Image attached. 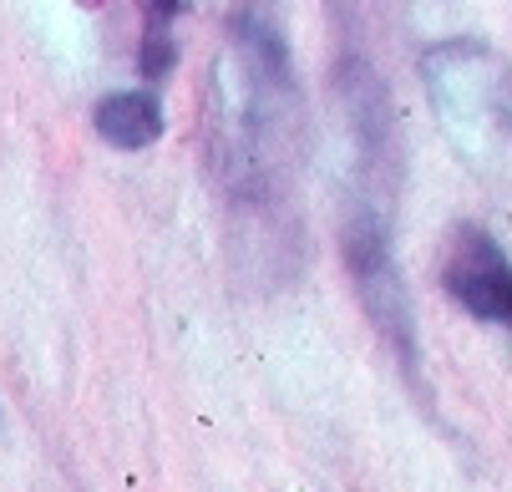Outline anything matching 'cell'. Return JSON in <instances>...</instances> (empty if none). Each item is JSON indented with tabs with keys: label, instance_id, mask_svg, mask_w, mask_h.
Masks as SVG:
<instances>
[{
	"label": "cell",
	"instance_id": "2",
	"mask_svg": "<svg viewBox=\"0 0 512 492\" xmlns=\"http://www.w3.org/2000/svg\"><path fill=\"white\" fill-rule=\"evenodd\" d=\"M431 117L452 153L487 178L512 173V77L482 41H442L421 56Z\"/></svg>",
	"mask_w": 512,
	"mask_h": 492
},
{
	"label": "cell",
	"instance_id": "4",
	"mask_svg": "<svg viewBox=\"0 0 512 492\" xmlns=\"http://www.w3.org/2000/svg\"><path fill=\"white\" fill-rule=\"evenodd\" d=\"M442 290L482 325L512 330V254L482 229L457 224L442 254Z\"/></svg>",
	"mask_w": 512,
	"mask_h": 492
},
{
	"label": "cell",
	"instance_id": "5",
	"mask_svg": "<svg viewBox=\"0 0 512 492\" xmlns=\"http://www.w3.org/2000/svg\"><path fill=\"white\" fill-rule=\"evenodd\" d=\"M92 127L107 148L117 153H142L163 137V102L153 92H112L97 102Z\"/></svg>",
	"mask_w": 512,
	"mask_h": 492
},
{
	"label": "cell",
	"instance_id": "6",
	"mask_svg": "<svg viewBox=\"0 0 512 492\" xmlns=\"http://www.w3.org/2000/svg\"><path fill=\"white\" fill-rule=\"evenodd\" d=\"M188 11V0H142V41H137V66L153 87L168 82L178 66V16Z\"/></svg>",
	"mask_w": 512,
	"mask_h": 492
},
{
	"label": "cell",
	"instance_id": "3",
	"mask_svg": "<svg viewBox=\"0 0 512 492\" xmlns=\"http://www.w3.org/2000/svg\"><path fill=\"white\" fill-rule=\"evenodd\" d=\"M345 264L355 279V295L371 315V325L381 330V340L396 350V356L411 366L416 356V330H411V305H406V285H401V269L391 254V229H386V208L381 203H350V219H345Z\"/></svg>",
	"mask_w": 512,
	"mask_h": 492
},
{
	"label": "cell",
	"instance_id": "1",
	"mask_svg": "<svg viewBox=\"0 0 512 492\" xmlns=\"http://www.w3.org/2000/svg\"><path fill=\"white\" fill-rule=\"evenodd\" d=\"M213 158L234 198H274L295 158L300 82L289 72V46L274 16L244 6L234 16L229 46L213 61Z\"/></svg>",
	"mask_w": 512,
	"mask_h": 492
}]
</instances>
